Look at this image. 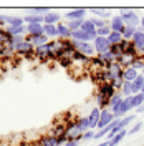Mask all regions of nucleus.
<instances>
[{
    "label": "nucleus",
    "mask_w": 144,
    "mask_h": 146,
    "mask_svg": "<svg viewBox=\"0 0 144 146\" xmlns=\"http://www.w3.org/2000/svg\"><path fill=\"white\" fill-rule=\"evenodd\" d=\"M15 50L13 48H9V46H5L3 50H2V53H0V62L3 63V62H12V58L15 56Z\"/></svg>",
    "instance_id": "obj_23"
},
{
    "label": "nucleus",
    "mask_w": 144,
    "mask_h": 146,
    "mask_svg": "<svg viewBox=\"0 0 144 146\" xmlns=\"http://www.w3.org/2000/svg\"><path fill=\"white\" fill-rule=\"evenodd\" d=\"M15 53L17 55H22V56H25V58H33L35 56V46L32 45L30 42H23V43H20V45L15 46Z\"/></svg>",
    "instance_id": "obj_4"
},
{
    "label": "nucleus",
    "mask_w": 144,
    "mask_h": 146,
    "mask_svg": "<svg viewBox=\"0 0 144 146\" xmlns=\"http://www.w3.org/2000/svg\"><path fill=\"white\" fill-rule=\"evenodd\" d=\"M76 119L78 118H71V119H65V125H66V131H65V135H66V139L68 141H80L83 139V133L80 131V128L76 125Z\"/></svg>",
    "instance_id": "obj_1"
},
{
    "label": "nucleus",
    "mask_w": 144,
    "mask_h": 146,
    "mask_svg": "<svg viewBox=\"0 0 144 146\" xmlns=\"http://www.w3.org/2000/svg\"><path fill=\"white\" fill-rule=\"evenodd\" d=\"M93 46H94L96 55L104 53V52H108L109 48H111L108 38H104V36H96V38H94V42H93Z\"/></svg>",
    "instance_id": "obj_6"
},
{
    "label": "nucleus",
    "mask_w": 144,
    "mask_h": 146,
    "mask_svg": "<svg viewBox=\"0 0 144 146\" xmlns=\"http://www.w3.org/2000/svg\"><path fill=\"white\" fill-rule=\"evenodd\" d=\"M27 28V35L35 36V35H43V23H28L25 25Z\"/></svg>",
    "instance_id": "obj_16"
},
{
    "label": "nucleus",
    "mask_w": 144,
    "mask_h": 146,
    "mask_svg": "<svg viewBox=\"0 0 144 146\" xmlns=\"http://www.w3.org/2000/svg\"><path fill=\"white\" fill-rule=\"evenodd\" d=\"M3 20L7 23V27H20V25H25L23 18L22 17H12V15H3Z\"/></svg>",
    "instance_id": "obj_18"
},
{
    "label": "nucleus",
    "mask_w": 144,
    "mask_h": 146,
    "mask_svg": "<svg viewBox=\"0 0 144 146\" xmlns=\"http://www.w3.org/2000/svg\"><path fill=\"white\" fill-rule=\"evenodd\" d=\"M98 56H101L104 62H106V65H109V63H114V62H118V58H116V55L113 53L111 50H108V52H104V53H101V55H98Z\"/></svg>",
    "instance_id": "obj_33"
},
{
    "label": "nucleus",
    "mask_w": 144,
    "mask_h": 146,
    "mask_svg": "<svg viewBox=\"0 0 144 146\" xmlns=\"http://www.w3.org/2000/svg\"><path fill=\"white\" fill-rule=\"evenodd\" d=\"M73 46H75V50H76V52L83 53L85 56H88V58L96 56V52H94L93 43H88V42H73Z\"/></svg>",
    "instance_id": "obj_3"
},
{
    "label": "nucleus",
    "mask_w": 144,
    "mask_h": 146,
    "mask_svg": "<svg viewBox=\"0 0 144 146\" xmlns=\"http://www.w3.org/2000/svg\"><path fill=\"white\" fill-rule=\"evenodd\" d=\"M141 93H143V95H144V86H143V90H141Z\"/></svg>",
    "instance_id": "obj_54"
},
{
    "label": "nucleus",
    "mask_w": 144,
    "mask_h": 146,
    "mask_svg": "<svg viewBox=\"0 0 144 146\" xmlns=\"http://www.w3.org/2000/svg\"><path fill=\"white\" fill-rule=\"evenodd\" d=\"M10 42H12V35L5 28H0V43L2 45H9Z\"/></svg>",
    "instance_id": "obj_34"
},
{
    "label": "nucleus",
    "mask_w": 144,
    "mask_h": 146,
    "mask_svg": "<svg viewBox=\"0 0 144 146\" xmlns=\"http://www.w3.org/2000/svg\"><path fill=\"white\" fill-rule=\"evenodd\" d=\"M90 12H93L96 15V18H101V20H106V18L111 17V12L106 9H91Z\"/></svg>",
    "instance_id": "obj_29"
},
{
    "label": "nucleus",
    "mask_w": 144,
    "mask_h": 146,
    "mask_svg": "<svg viewBox=\"0 0 144 146\" xmlns=\"http://www.w3.org/2000/svg\"><path fill=\"white\" fill-rule=\"evenodd\" d=\"M43 33H45L48 38H58V33H56V25H48V23H43Z\"/></svg>",
    "instance_id": "obj_25"
},
{
    "label": "nucleus",
    "mask_w": 144,
    "mask_h": 146,
    "mask_svg": "<svg viewBox=\"0 0 144 146\" xmlns=\"http://www.w3.org/2000/svg\"><path fill=\"white\" fill-rule=\"evenodd\" d=\"M141 56H143V58H144V48H143V50H141Z\"/></svg>",
    "instance_id": "obj_52"
},
{
    "label": "nucleus",
    "mask_w": 144,
    "mask_h": 146,
    "mask_svg": "<svg viewBox=\"0 0 144 146\" xmlns=\"http://www.w3.org/2000/svg\"><path fill=\"white\" fill-rule=\"evenodd\" d=\"M114 115L111 113V110H101V116H99V123H98V128L99 129H103V128H106V126H109L113 121H114Z\"/></svg>",
    "instance_id": "obj_8"
},
{
    "label": "nucleus",
    "mask_w": 144,
    "mask_h": 146,
    "mask_svg": "<svg viewBox=\"0 0 144 146\" xmlns=\"http://www.w3.org/2000/svg\"><path fill=\"white\" fill-rule=\"evenodd\" d=\"M38 143H40V146H55L56 145V138L50 136L48 133L46 135H40L38 136Z\"/></svg>",
    "instance_id": "obj_22"
},
{
    "label": "nucleus",
    "mask_w": 144,
    "mask_h": 146,
    "mask_svg": "<svg viewBox=\"0 0 144 146\" xmlns=\"http://www.w3.org/2000/svg\"><path fill=\"white\" fill-rule=\"evenodd\" d=\"M109 33H111V27L109 25H104V27H101L96 30V35L98 36H104V38H108Z\"/></svg>",
    "instance_id": "obj_40"
},
{
    "label": "nucleus",
    "mask_w": 144,
    "mask_h": 146,
    "mask_svg": "<svg viewBox=\"0 0 144 146\" xmlns=\"http://www.w3.org/2000/svg\"><path fill=\"white\" fill-rule=\"evenodd\" d=\"M131 68H134L136 72L141 73V70L144 68V58L141 56V55H139L137 58H134V60H133V63H131Z\"/></svg>",
    "instance_id": "obj_36"
},
{
    "label": "nucleus",
    "mask_w": 144,
    "mask_h": 146,
    "mask_svg": "<svg viewBox=\"0 0 144 146\" xmlns=\"http://www.w3.org/2000/svg\"><path fill=\"white\" fill-rule=\"evenodd\" d=\"M76 125H78V128H80L81 133L88 131V129H90V121H88V116H80V118L76 119Z\"/></svg>",
    "instance_id": "obj_27"
},
{
    "label": "nucleus",
    "mask_w": 144,
    "mask_h": 146,
    "mask_svg": "<svg viewBox=\"0 0 144 146\" xmlns=\"http://www.w3.org/2000/svg\"><path fill=\"white\" fill-rule=\"evenodd\" d=\"M123 100H124V96H123L119 91H116V93L109 98V106H116V105H119V103H123Z\"/></svg>",
    "instance_id": "obj_37"
},
{
    "label": "nucleus",
    "mask_w": 144,
    "mask_h": 146,
    "mask_svg": "<svg viewBox=\"0 0 144 146\" xmlns=\"http://www.w3.org/2000/svg\"><path fill=\"white\" fill-rule=\"evenodd\" d=\"M0 63H2V62H0Z\"/></svg>",
    "instance_id": "obj_55"
},
{
    "label": "nucleus",
    "mask_w": 144,
    "mask_h": 146,
    "mask_svg": "<svg viewBox=\"0 0 144 146\" xmlns=\"http://www.w3.org/2000/svg\"><path fill=\"white\" fill-rule=\"evenodd\" d=\"M43 18H45V23H48V25H58V23H61V15L56 13V12H50Z\"/></svg>",
    "instance_id": "obj_20"
},
{
    "label": "nucleus",
    "mask_w": 144,
    "mask_h": 146,
    "mask_svg": "<svg viewBox=\"0 0 144 146\" xmlns=\"http://www.w3.org/2000/svg\"><path fill=\"white\" fill-rule=\"evenodd\" d=\"M126 136H127V129H121V131L118 133L116 136L109 139V146H116L118 143H121V141H123V139H124Z\"/></svg>",
    "instance_id": "obj_26"
},
{
    "label": "nucleus",
    "mask_w": 144,
    "mask_h": 146,
    "mask_svg": "<svg viewBox=\"0 0 144 146\" xmlns=\"http://www.w3.org/2000/svg\"><path fill=\"white\" fill-rule=\"evenodd\" d=\"M83 22L85 20H70V22H66V27L70 28V32H78L83 27Z\"/></svg>",
    "instance_id": "obj_32"
},
{
    "label": "nucleus",
    "mask_w": 144,
    "mask_h": 146,
    "mask_svg": "<svg viewBox=\"0 0 144 146\" xmlns=\"http://www.w3.org/2000/svg\"><path fill=\"white\" fill-rule=\"evenodd\" d=\"M65 131H66V125H65L63 121H56L53 126H52V129H50V133H48V135L58 139L60 136H63V135H65Z\"/></svg>",
    "instance_id": "obj_13"
},
{
    "label": "nucleus",
    "mask_w": 144,
    "mask_h": 146,
    "mask_svg": "<svg viewBox=\"0 0 144 146\" xmlns=\"http://www.w3.org/2000/svg\"><path fill=\"white\" fill-rule=\"evenodd\" d=\"M106 72H108V76H109V83H111V82H114V80L123 78L124 68L118 63V62H114V63H109L108 66H106Z\"/></svg>",
    "instance_id": "obj_5"
},
{
    "label": "nucleus",
    "mask_w": 144,
    "mask_h": 146,
    "mask_svg": "<svg viewBox=\"0 0 144 146\" xmlns=\"http://www.w3.org/2000/svg\"><path fill=\"white\" fill-rule=\"evenodd\" d=\"M30 15H40V17H45L46 13H50L52 10L50 9H45V7H35V9H30Z\"/></svg>",
    "instance_id": "obj_35"
},
{
    "label": "nucleus",
    "mask_w": 144,
    "mask_h": 146,
    "mask_svg": "<svg viewBox=\"0 0 144 146\" xmlns=\"http://www.w3.org/2000/svg\"><path fill=\"white\" fill-rule=\"evenodd\" d=\"M131 86H133V95L141 93V90H143V86H144V76L141 75V73L137 75V78H136L134 82L131 83Z\"/></svg>",
    "instance_id": "obj_24"
},
{
    "label": "nucleus",
    "mask_w": 144,
    "mask_h": 146,
    "mask_svg": "<svg viewBox=\"0 0 144 146\" xmlns=\"http://www.w3.org/2000/svg\"><path fill=\"white\" fill-rule=\"evenodd\" d=\"M5 27H7V23L3 20V15H0V28H5Z\"/></svg>",
    "instance_id": "obj_45"
},
{
    "label": "nucleus",
    "mask_w": 144,
    "mask_h": 146,
    "mask_svg": "<svg viewBox=\"0 0 144 146\" xmlns=\"http://www.w3.org/2000/svg\"><path fill=\"white\" fill-rule=\"evenodd\" d=\"M136 32H137V28H134V27H126V28H124V32H123V38L131 42Z\"/></svg>",
    "instance_id": "obj_39"
},
{
    "label": "nucleus",
    "mask_w": 144,
    "mask_h": 146,
    "mask_svg": "<svg viewBox=\"0 0 144 146\" xmlns=\"http://www.w3.org/2000/svg\"><path fill=\"white\" fill-rule=\"evenodd\" d=\"M30 146H40V143H38V141H35V143H30Z\"/></svg>",
    "instance_id": "obj_50"
},
{
    "label": "nucleus",
    "mask_w": 144,
    "mask_h": 146,
    "mask_svg": "<svg viewBox=\"0 0 144 146\" xmlns=\"http://www.w3.org/2000/svg\"><path fill=\"white\" fill-rule=\"evenodd\" d=\"M81 30L85 32V33H88V35H91V36H94L96 38V27L93 25V22H91L90 18H85V22H83V27H81Z\"/></svg>",
    "instance_id": "obj_19"
},
{
    "label": "nucleus",
    "mask_w": 144,
    "mask_h": 146,
    "mask_svg": "<svg viewBox=\"0 0 144 146\" xmlns=\"http://www.w3.org/2000/svg\"><path fill=\"white\" fill-rule=\"evenodd\" d=\"M90 20L93 22V25L96 27V30H98V28H101V27H104V25H109V23H106V20H101V18H96V17L90 18Z\"/></svg>",
    "instance_id": "obj_41"
},
{
    "label": "nucleus",
    "mask_w": 144,
    "mask_h": 146,
    "mask_svg": "<svg viewBox=\"0 0 144 146\" xmlns=\"http://www.w3.org/2000/svg\"><path fill=\"white\" fill-rule=\"evenodd\" d=\"M96 103H98V108L99 110H106L109 106V100L108 98H104V96H101L96 93Z\"/></svg>",
    "instance_id": "obj_38"
},
{
    "label": "nucleus",
    "mask_w": 144,
    "mask_h": 146,
    "mask_svg": "<svg viewBox=\"0 0 144 146\" xmlns=\"http://www.w3.org/2000/svg\"><path fill=\"white\" fill-rule=\"evenodd\" d=\"M25 40H27V42H30V43L35 46V48H36V46H42V45H46V43L50 42V38H48L45 33H43V35H35V36L27 35V36H25Z\"/></svg>",
    "instance_id": "obj_12"
},
{
    "label": "nucleus",
    "mask_w": 144,
    "mask_h": 146,
    "mask_svg": "<svg viewBox=\"0 0 144 146\" xmlns=\"http://www.w3.org/2000/svg\"><path fill=\"white\" fill-rule=\"evenodd\" d=\"M141 75H143V76H144V68H143V70H141Z\"/></svg>",
    "instance_id": "obj_53"
},
{
    "label": "nucleus",
    "mask_w": 144,
    "mask_h": 146,
    "mask_svg": "<svg viewBox=\"0 0 144 146\" xmlns=\"http://www.w3.org/2000/svg\"><path fill=\"white\" fill-rule=\"evenodd\" d=\"M15 146H30V143H27V141H20V143H17Z\"/></svg>",
    "instance_id": "obj_47"
},
{
    "label": "nucleus",
    "mask_w": 144,
    "mask_h": 146,
    "mask_svg": "<svg viewBox=\"0 0 144 146\" xmlns=\"http://www.w3.org/2000/svg\"><path fill=\"white\" fill-rule=\"evenodd\" d=\"M139 27H141V30H143V32H144V17L141 18V25H139Z\"/></svg>",
    "instance_id": "obj_49"
},
{
    "label": "nucleus",
    "mask_w": 144,
    "mask_h": 146,
    "mask_svg": "<svg viewBox=\"0 0 144 146\" xmlns=\"http://www.w3.org/2000/svg\"><path fill=\"white\" fill-rule=\"evenodd\" d=\"M123 83H124V80H123V78H119V80H114V82H111V85H113V86H114V90H121V88H123Z\"/></svg>",
    "instance_id": "obj_43"
},
{
    "label": "nucleus",
    "mask_w": 144,
    "mask_h": 146,
    "mask_svg": "<svg viewBox=\"0 0 144 146\" xmlns=\"http://www.w3.org/2000/svg\"><path fill=\"white\" fill-rule=\"evenodd\" d=\"M143 103H144V95L143 93H137V95H133V96H131V108L137 110Z\"/></svg>",
    "instance_id": "obj_28"
},
{
    "label": "nucleus",
    "mask_w": 144,
    "mask_h": 146,
    "mask_svg": "<svg viewBox=\"0 0 144 146\" xmlns=\"http://www.w3.org/2000/svg\"><path fill=\"white\" fill-rule=\"evenodd\" d=\"M96 93L109 100V98L116 93V90H114V86H113L111 83H101V85H98V90H96Z\"/></svg>",
    "instance_id": "obj_9"
},
{
    "label": "nucleus",
    "mask_w": 144,
    "mask_h": 146,
    "mask_svg": "<svg viewBox=\"0 0 144 146\" xmlns=\"http://www.w3.org/2000/svg\"><path fill=\"white\" fill-rule=\"evenodd\" d=\"M99 116H101V110L96 106V108L91 110L90 116H88V121H90V129H94L98 128V123H99Z\"/></svg>",
    "instance_id": "obj_15"
},
{
    "label": "nucleus",
    "mask_w": 144,
    "mask_h": 146,
    "mask_svg": "<svg viewBox=\"0 0 144 146\" xmlns=\"http://www.w3.org/2000/svg\"><path fill=\"white\" fill-rule=\"evenodd\" d=\"M86 9H75L71 12H68V13H65V20L66 22H70V20H85L86 17Z\"/></svg>",
    "instance_id": "obj_10"
},
{
    "label": "nucleus",
    "mask_w": 144,
    "mask_h": 146,
    "mask_svg": "<svg viewBox=\"0 0 144 146\" xmlns=\"http://www.w3.org/2000/svg\"><path fill=\"white\" fill-rule=\"evenodd\" d=\"M63 146H78V143H76V141H66Z\"/></svg>",
    "instance_id": "obj_46"
},
{
    "label": "nucleus",
    "mask_w": 144,
    "mask_h": 146,
    "mask_svg": "<svg viewBox=\"0 0 144 146\" xmlns=\"http://www.w3.org/2000/svg\"><path fill=\"white\" fill-rule=\"evenodd\" d=\"M56 33H58V38H61V40H70L71 38V32L66 27V22L56 25Z\"/></svg>",
    "instance_id": "obj_17"
},
{
    "label": "nucleus",
    "mask_w": 144,
    "mask_h": 146,
    "mask_svg": "<svg viewBox=\"0 0 144 146\" xmlns=\"http://www.w3.org/2000/svg\"><path fill=\"white\" fill-rule=\"evenodd\" d=\"M141 128H143V123H141V121H137L136 125H133V126L127 129V135H134V133H137Z\"/></svg>",
    "instance_id": "obj_42"
},
{
    "label": "nucleus",
    "mask_w": 144,
    "mask_h": 146,
    "mask_svg": "<svg viewBox=\"0 0 144 146\" xmlns=\"http://www.w3.org/2000/svg\"><path fill=\"white\" fill-rule=\"evenodd\" d=\"M133 45L137 48V52H139V55H141V50L144 48V32L141 30V28H137V32L134 33V36H133Z\"/></svg>",
    "instance_id": "obj_14"
},
{
    "label": "nucleus",
    "mask_w": 144,
    "mask_h": 146,
    "mask_svg": "<svg viewBox=\"0 0 144 146\" xmlns=\"http://www.w3.org/2000/svg\"><path fill=\"white\" fill-rule=\"evenodd\" d=\"M94 135H96V133H93V129H88V131L83 133V139H86V141H88V139H93Z\"/></svg>",
    "instance_id": "obj_44"
},
{
    "label": "nucleus",
    "mask_w": 144,
    "mask_h": 146,
    "mask_svg": "<svg viewBox=\"0 0 144 146\" xmlns=\"http://www.w3.org/2000/svg\"><path fill=\"white\" fill-rule=\"evenodd\" d=\"M35 58L40 62V63H48L52 62L50 60V48H48V43L42 46H36L35 48Z\"/></svg>",
    "instance_id": "obj_7"
},
{
    "label": "nucleus",
    "mask_w": 144,
    "mask_h": 146,
    "mask_svg": "<svg viewBox=\"0 0 144 146\" xmlns=\"http://www.w3.org/2000/svg\"><path fill=\"white\" fill-rule=\"evenodd\" d=\"M119 17L123 18V22H124V25H126V27L137 28L139 25H141V18L137 17V13L133 12V10H121Z\"/></svg>",
    "instance_id": "obj_2"
},
{
    "label": "nucleus",
    "mask_w": 144,
    "mask_h": 146,
    "mask_svg": "<svg viewBox=\"0 0 144 146\" xmlns=\"http://www.w3.org/2000/svg\"><path fill=\"white\" fill-rule=\"evenodd\" d=\"M23 22H25V23H45V18L43 17H40V15H30V13H28V15H25V17H23Z\"/></svg>",
    "instance_id": "obj_30"
},
{
    "label": "nucleus",
    "mask_w": 144,
    "mask_h": 146,
    "mask_svg": "<svg viewBox=\"0 0 144 146\" xmlns=\"http://www.w3.org/2000/svg\"><path fill=\"white\" fill-rule=\"evenodd\" d=\"M3 48H5V45H2V43H0V53H2V50H3Z\"/></svg>",
    "instance_id": "obj_51"
},
{
    "label": "nucleus",
    "mask_w": 144,
    "mask_h": 146,
    "mask_svg": "<svg viewBox=\"0 0 144 146\" xmlns=\"http://www.w3.org/2000/svg\"><path fill=\"white\" fill-rule=\"evenodd\" d=\"M137 113H144V103L139 106V108H137Z\"/></svg>",
    "instance_id": "obj_48"
},
{
    "label": "nucleus",
    "mask_w": 144,
    "mask_h": 146,
    "mask_svg": "<svg viewBox=\"0 0 144 146\" xmlns=\"http://www.w3.org/2000/svg\"><path fill=\"white\" fill-rule=\"evenodd\" d=\"M137 75H139V72H136L134 68H124V72H123V80L124 82H129V83H133L137 78Z\"/></svg>",
    "instance_id": "obj_21"
},
{
    "label": "nucleus",
    "mask_w": 144,
    "mask_h": 146,
    "mask_svg": "<svg viewBox=\"0 0 144 146\" xmlns=\"http://www.w3.org/2000/svg\"><path fill=\"white\" fill-rule=\"evenodd\" d=\"M109 27H111V32H118V33H121L123 35V32H124V22H123V18L119 17V15H114V17L111 18V23H109Z\"/></svg>",
    "instance_id": "obj_11"
},
{
    "label": "nucleus",
    "mask_w": 144,
    "mask_h": 146,
    "mask_svg": "<svg viewBox=\"0 0 144 146\" xmlns=\"http://www.w3.org/2000/svg\"><path fill=\"white\" fill-rule=\"evenodd\" d=\"M108 42H109V45L113 46V45H118V43H121L123 42V35L121 33H118V32H111L108 36Z\"/></svg>",
    "instance_id": "obj_31"
}]
</instances>
